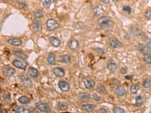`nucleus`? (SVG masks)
Masks as SVG:
<instances>
[{
  "instance_id": "nucleus-1",
  "label": "nucleus",
  "mask_w": 151,
  "mask_h": 113,
  "mask_svg": "<svg viewBox=\"0 0 151 113\" xmlns=\"http://www.w3.org/2000/svg\"><path fill=\"white\" fill-rule=\"evenodd\" d=\"M99 25L102 28L109 27L112 25V22L108 17L103 16L99 18L98 21Z\"/></svg>"
},
{
  "instance_id": "nucleus-2",
  "label": "nucleus",
  "mask_w": 151,
  "mask_h": 113,
  "mask_svg": "<svg viewBox=\"0 0 151 113\" xmlns=\"http://www.w3.org/2000/svg\"><path fill=\"white\" fill-rule=\"evenodd\" d=\"M46 26L49 30L54 31L59 27V24L56 20L50 19L47 21Z\"/></svg>"
},
{
  "instance_id": "nucleus-3",
  "label": "nucleus",
  "mask_w": 151,
  "mask_h": 113,
  "mask_svg": "<svg viewBox=\"0 0 151 113\" xmlns=\"http://www.w3.org/2000/svg\"><path fill=\"white\" fill-rule=\"evenodd\" d=\"M83 82L86 88L88 89H92L94 88L95 86V82L93 81L92 79L88 76L84 78L83 79Z\"/></svg>"
},
{
  "instance_id": "nucleus-4",
  "label": "nucleus",
  "mask_w": 151,
  "mask_h": 113,
  "mask_svg": "<svg viewBox=\"0 0 151 113\" xmlns=\"http://www.w3.org/2000/svg\"><path fill=\"white\" fill-rule=\"evenodd\" d=\"M3 74L7 77H11L16 72V70L11 67H5L3 69Z\"/></svg>"
},
{
  "instance_id": "nucleus-5",
  "label": "nucleus",
  "mask_w": 151,
  "mask_h": 113,
  "mask_svg": "<svg viewBox=\"0 0 151 113\" xmlns=\"http://www.w3.org/2000/svg\"><path fill=\"white\" fill-rule=\"evenodd\" d=\"M36 107L37 108L38 110L42 112H49L50 110L49 107L47 104L45 103H42V102H38L36 104Z\"/></svg>"
},
{
  "instance_id": "nucleus-6",
  "label": "nucleus",
  "mask_w": 151,
  "mask_h": 113,
  "mask_svg": "<svg viewBox=\"0 0 151 113\" xmlns=\"http://www.w3.org/2000/svg\"><path fill=\"white\" fill-rule=\"evenodd\" d=\"M20 78L22 80V82L24 86L27 87H29L31 86L32 83L30 79H29L26 75L21 74L20 75Z\"/></svg>"
},
{
  "instance_id": "nucleus-7",
  "label": "nucleus",
  "mask_w": 151,
  "mask_h": 113,
  "mask_svg": "<svg viewBox=\"0 0 151 113\" xmlns=\"http://www.w3.org/2000/svg\"><path fill=\"white\" fill-rule=\"evenodd\" d=\"M58 86L60 89L64 92H67L70 89L69 85V83L64 81H60L58 82Z\"/></svg>"
},
{
  "instance_id": "nucleus-8",
  "label": "nucleus",
  "mask_w": 151,
  "mask_h": 113,
  "mask_svg": "<svg viewBox=\"0 0 151 113\" xmlns=\"http://www.w3.org/2000/svg\"><path fill=\"white\" fill-rule=\"evenodd\" d=\"M109 43L110 46L113 48H119L121 47V43L114 37H112L109 39Z\"/></svg>"
},
{
  "instance_id": "nucleus-9",
  "label": "nucleus",
  "mask_w": 151,
  "mask_h": 113,
  "mask_svg": "<svg viewBox=\"0 0 151 113\" xmlns=\"http://www.w3.org/2000/svg\"><path fill=\"white\" fill-rule=\"evenodd\" d=\"M69 47L72 50H77L79 48V43L77 40L72 39L69 42Z\"/></svg>"
},
{
  "instance_id": "nucleus-10",
  "label": "nucleus",
  "mask_w": 151,
  "mask_h": 113,
  "mask_svg": "<svg viewBox=\"0 0 151 113\" xmlns=\"http://www.w3.org/2000/svg\"><path fill=\"white\" fill-rule=\"evenodd\" d=\"M53 71L55 75L58 76V77H62L65 74V71L64 69L61 67H54L53 69Z\"/></svg>"
},
{
  "instance_id": "nucleus-11",
  "label": "nucleus",
  "mask_w": 151,
  "mask_h": 113,
  "mask_svg": "<svg viewBox=\"0 0 151 113\" xmlns=\"http://www.w3.org/2000/svg\"><path fill=\"white\" fill-rule=\"evenodd\" d=\"M13 65L16 67L21 69H25L27 66V64L23 61L20 60H15L13 61Z\"/></svg>"
},
{
  "instance_id": "nucleus-12",
  "label": "nucleus",
  "mask_w": 151,
  "mask_h": 113,
  "mask_svg": "<svg viewBox=\"0 0 151 113\" xmlns=\"http://www.w3.org/2000/svg\"><path fill=\"white\" fill-rule=\"evenodd\" d=\"M93 12L95 15L99 16L103 13L104 12V10L103 8L102 5H98L94 8Z\"/></svg>"
},
{
  "instance_id": "nucleus-13",
  "label": "nucleus",
  "mask_w": 151,
  "mask_h": 113,
  "mask_svg": "<svg viewBox=\"0 0 151 113\" xmlns=\"http://www.w3.org/2000/svg\"><path fill=\"white\" fill-rule=\"evenodd\" d=\"M115 94L117 96H122L126 94V89L123 86H118L115 90Z\"/></svg>"
},
{
  "instance_id": "nucleus-14",
  "label": "nucleus",
  "mask_w": 151,
  "mask_h": 113,
  "mask_svg": "<svg viewBox=\"0 0 151 113\" xmlns=\"http://www.w3.org/2000/svg\"><path fill=\"white\" fill-rule=\"evenodd\" d=\"M8 43L12 45H13L15 46H19L21 44L22 41L21 39L19 38H14V39L9 40Z\"/></svg>"
},
{
  "instance_id": "nucleus-15",
  "label": "nucleus",
  "mask_w": 151,
  "mask_h": 113,
  "mask_svg": "<svg viewBox=\"0 0 151 113\" xmlns=\"http://www.w3.org/2000/svg\"><path fill=\"white\" fill-rule=\"evenodd\" d=\"M28 73L32 78H36L39 74L38 71L33 67H29L28 68Z\"/></svg>"
},
{
  "instance_id": "nucleus-16",
  "label": "nucleus",
  "mask_w": 151,
  "mask_h": 113,
  "mask_svg": "<svg viewBox=\"0 0 151 113\" xmlns=\"http://www.w3.org/2000/svg\"><path fill=\"white\" fill-rule=\"evenodd\" d=\"M50 41L51 44L54 47H58L61 45V41L57 37H53V36L50 37Z\"/></svg>"
},
{
  "instance_id": "nucleus-17",
  "label": "nucleus",
  "mask_w": 151,
  "mask_h": 113,
  "mask_svg": "<svg viewBox=\"0 0 151 113\" xmlns=\"http://www.w3.org/2000/svg\"><path fill=\"white\" fill-rule=\"evenodd\" d=\"M83 110L88 112H91L94 111L95 106L92 104H86L82 105V107Z\"/></svg>"
},
{
  "instance_id": "nucleus-18",
  "label": "nucleus",
  "mask_w": 151,
  "mask_h": 113,
  "mask_svg": "<svg viewBox=\"0 0 151 113\" xmlns=\"http://www.w3.org/2000/svg\"><path fill=\"white\" fill-rule=\"evenodd\" d=\"M57 109L60 111H64L67 110L68 108V105L65 103H58L56 107Z\"/></svg>"
},
{
  "instance_id": "nucleus-19",
  "label": "nucleus",
  "mask_w": 151,
  "mask_h": 113,
  "mask_svg": "<svg viewBox=\"0 0 151 113\" xmlns=\"http://www.w3.org/2000/svg\"><path fill=\"white\" fill-rule=\"evenodd\" d=\"M80 98L83 101H87L90 99V94L87 93H81L80 94Z\"/></svg>"
},
{
  "instance_id": "nucleus-20",
  "label": "nucleus",
  "mask_w": 151,
  "mask_h": 113,
  "mask_svg": "<svg viewBox=\"0 0 151 113\" xmlns=\"http://www.w3.org/2000/svg\"><path fill=\"white\" fill-rule=\"evenodd\" d=\"M33 29L36 31H39L41 28V25L39 22L36 19L34 20L33 21Z\"/></svg>"
},
{
  "instance_id": "nucleus-21",
  "label": "nucleus",
  "mask_w": 151,
  "mask_h": 113,
  "mask_svg": "<svg viewBox=\"0 0 151 113\" xmlns=\"http://www.w3.org/2000/svg\"><path fill=\"white\" fill-rule=\"evenodd\" d=\"M55 58H56V56L53 53H50L48 57V62L51 65H54L56 64V60H55Z\"/></svg>"
},
{
  "instance_id": "nucleus-22",
  "label": "nucleus",
  "mask_w": 151,
  "mask_h": 113,
  "mask_svg": "<svg viewBox=\"0 0 151 113\" xmlns=\"http://www.w3.org/2000/svg\"><path fill=\"white\" fill-rule=\"evenodd\" d=\"M13 54L15 56L21 58V59H25V58H26V55L23 52L20 51H14L13 52Z\"/></svg>"
},
{
  "instance_id": "nucleus-23",
  "label": "nucleus",
  "mask_w": 151,
  "mask_h": 113,
  "mask_svg": "<svg viewBox=\"0 0 151 113\" xmlns=\"http://www.w3.org/2000/svg\"><path fill=\"white\" fill-rule=\"evenodd\" d=\"M130 31L131 34L132 35H133L134 36H137L139 33V28H138L137 27L134 26V27H132L130 28Z\"/></svg>"
},
{
  "instance_id": "nucleus-24",
  "label": "nucleus",
  "mask_w": 151,
  "mask_h": 113,
  "mask_svg": "<svg viewBox=\"0 0 151 113\" xmlns=\"http://www.w3.org/2000/svg\"><path fill=\"white\" fill-rule=\"evenodd\" d=\"M19 101L21 104H28L30 102V100L29 98L26 96H22L19 99Z\"/></svg>"
},
{
  "instance_id": "nucleus-25",
  "label": "nucleus",
  "mask_w": 151,
  "mask_h": 113,
  "mask_svg": "<svg viewBox=\"0 0 151 113\" xmlns=\"http://www.w3.org/2000/svg\"><path fill=\"white\" fill-rule=\"evenodd\" d=\"M61 61L63 63H69L71 61V58L68 55H64L61 57Z\"/></svg>"
},
{
  "instance_id": "nucleus-26",
  "label": "nucleus",
  "mask_w": 151,
  "mask_h": 113,
  "mask_svg": "<svg viewBox=\"0 0 151 113\" xmlns=\"http://www.w3.org/2000/svg\"><path fill=\"white\" fill-rule=\"evenodd\" d=\"M108 70L111 72H114L117 69L116 64L113 62H110L108 64Z\"/></svg>"
},
{
  "instance_id": "nucleus-27",
  "label": "nucleus",
  "mask_w": 151,
  "mask_h": 113,
  "mask_svg": "<svg viewBox=\"0 0 151 113\" xmlns=\"http://www.w3.org/2000/svg\"><path fill=\"white\" fill-rule=\"evenodd\" d=\"M143 104V97L141 96H138L135 99V105L137 107H139Z\"/></svg>"
},
{
  "instance_id": "nucleus-28",
  "label": "nucleus",
  "mask_w": 151,
  "mask_h": 113,
  "mask_svg": "<svg viewBox=\"0 0 151 113\" xmlns=\"http://www.w3.org/2000/svg\"><path fill=\"white\" fill-rule=\"evenodd\" d=\"M54 2V0H45V2L43 3V6L47 9H49L51 3H53Z\"/></svg>"
},
{
  "instance_id": "nucleus-29",
  "label": "nucleus",
  "mask_w": 151,
  "mask_h": 113,
  "mask_svg": "<svg viewBox=\"0 0 151 113\" xmlns=\"http://www.w3.org/2000/svg\"><path fill=\"white\" fill-rule=\"evenodd\" d=\"M139 85H137V84H134L132 85L131 87V92L134 94H137V92H138V90H139Z\"/></svg>"
},
{
  "instance_id": "nucleus-30",
  "label": "nucleus",
  "mask_w": 151,
  "mask_h": 113,
  "mask_svg": "<svg viewBox=\"0 0 151 113\" xmlns=\"http://www.w3.org/2000/svg\"><path fill=\"white\" fill-rule=\"evenodd\" d=\"M16 111L18 113H28V109L25 107H18L16 109Z\"/></svg>"
},
{
  "instance_id": "nucleus-31",
  "label": "nucleus",
  "mask_w": 151,
  "mask_h": 113,
  "mask_svg": "<svg viewBox=\"0 0 151 113\" xmlns=\"http://www.w3.org/2000/svg\"><path fill=\"white\" fill-rule=\"evenodd\" d=\"M143 60H144L145 62H146L147 63L150 64L151 63V55L148 53L145 54L144 56H143Z\"/></svg>"
},
{
  "instance_id": "nucleus-32",
  "label": "nucleus",
  "mask_w": 151,
  "mask_h": 113,
  "mask_svg": "<svg viewBox=\"0 0 151 113\" xmlns=\"http://www.w3.org/2000/svg\"><path fill=\"white\" fill-rule=\"evenodd\" d=\"M151 81L148 79H146L143 82V86L145 87V88L148 89L151 87Z\"/></svg>"
},
{
  "instance_id": "nucleus-33",
  "label": "nucleus",
  "mask_w": 151,
  "mask_h": 113,
  "mask_svg": "<svg viewBox=\"0 0 151 113\" xmlns=\"http://www.w3.org/2000/svg\"><path fill=\"white\" fill-rule=\"evenodd\" d=\"M113 112L114 113H124L125 111L122 108L119 107H115L113 109Z\"/></svg>"
},
{
  "instance_id": "nucleus-34",
  "label": "nucleus",
  "mask_w": 151,
  "mask_h": 113,
  "mask_svg": "<svg viewBox=\"0 0 151 113\" xmlns=\"http://www.w3.org/2000/svg\"><path fill=\"white\" fill-rule=\"evenodd\" d=\"M43 13L42 11L40 10H36V11L34 13V16L38 18H41L43 17Z\"/></svg>"
},
{
  "instance_id": "nucleus-35",
  "label": "nucleus",
  "mask_w": 151,
  "mask_h": 113,
  "mask_svg": "<svg viewBox=\"0 0 151 113\" xmlns=\"http://www.w3.org/2000/svg\"><path fill=\"white\" fill-rule=\"evenodd\" d=\"M97 90V92L99 93H104V91L105 90V88L104 86H98Z\"/></svg>"
},
{
  "instance_id": "nucleus-36",
  "label": "nucleus",
  "mask_w": 151,
  "mask_h": 113,
  "mask_svg": "<svg viewBox=\"0 0 151 113\" xmlns=\"http://www.w3.org/2000/svg\"><path fill=\"white\" fill-rule=\"evenodd\" d=\"M123 10L124 11L127 12L128 13V14H130L131 12V7H129V6H127L124 7L123 8Z\"/></svg>"
},
{
  "instance_id": "nucleus-37",
  "label": "nucleus",
  "mask_w": 151,
  "mask_h": 113,
  "mask_svg": "<svg viewBox=\"0 0 151 113\" xmlns=\"http://www.w3.org/2000/svg\"><path fill=\"white\" fill-rule=\"evenodd\" d=\"M146 46L142 44H139V49L140 50V51L142 52V53L146 51Z\"/></svg>"
},
{
  "instance_id": "nucleus-38",
  "label": "nucleus",
  "mask_w": 151,
  "mask_h": 113,
  "mask_svg": "<svg viewBox=\"0 0 151 113\" xmlns=\"http://www.w3.org/2000/svg\"><path fill=\"white\" fill-rule=\"evenodd\" d=\"M145 17L148 19V20H150L151 19V11L149 10H147L145 12Z\"/></svg>"
},
{
  "instance_id": "nucleus-39",
  "label": "nucleus",
  "mask_w": 151,
  "mask_h": 113,
  "mask_svg": "<svg viewBox=\"0 0 151 113\" xmlns=\"http://www.w3.org/2000/svg\"><path fill=\"white\" fill-rule=\"evenodd\" d=\"M128 71V70L127 67H122L120 70V72L122 74H127Z\"/></svg>"
},
{
  "instance_id": "nucleus-40",
  "label": "nucleus",
  "mask_w": 151,
  "mask_h": 113,
  "mask_svg": "<svg viewBox=\"0 0 151 113\" xmlns=\"http://www.w3.org/2000/svg\"><path fill=\"white\" fill-rule=\"evenodd\" d=\"M93 97L94 100H95L96 101H99L100 100V98L99 97H98V96L97 95V94H93Z\"/></svg>"
},
{
  "instance_id": "nucleus-41",
  "label": "nucleus",
  "mask_w": 151,
  "mask_h": 113,
  "mask_svg": "<svg viewBox=\"0 0 151 113\" xmlns=\"http://www.w3.org/2000/svg\"><path fill=\"white\" fill-rule=\"evenodd\" d=\"M28 112L29 113H38V111L34 108H30L28 109Z\"/></svg>"
},
{
  "instance_id": "nucleus-42",
  "label": "nucleus",
  "mask_w": 151,
  "mask_h": 113,
  "mask_svg": "<svg viewBox=\"0 0 151 113\" xmlns=\"http://www.w3.org/2000/svg\"><path fill=\"white\" fill-rule=\"evenodd\" d=\"M100 1L103 3L106 4H108L110 3L109 0H100Z\"/></svg>"
},
{
  "instance_id": "nucleus-43",
  "label": "nucleus",
  "mask_w": 151,
  "mask_h": 113,
  "mask_svg": "<svg viewBox=\"0 0 151 113\" xmlns=\"http://www.w3.org/2000/svg\"><path fill=\"white\" fill-rule=\"evenodd\" d=\"M147 48L149 49H151V41H150L147 44Z\"/></svg>"
},
{
  "instance_id": "nucleus-44",
  "label": "nucleus",
  "mask_w": 151,
  "mask_h": 113,
  "mask_svg": "<svg viewBox=\"0 0 151 113\" xmlns=\"http://www.w3.org/2000/svg\"><path fill=\"white\" fill-rule=\"evenodd\" d=\"M100 111L101 112V113H107V111L106 109H101V110H100Z\"/></svg>"
},
{
  "instance_id": "nucleus-45",
  "label": "nucleus",
  "mask_w": 151,
  "mask_h": 113,
  "mask_svg": "<svg viewBox=\"0 0 151 113\" xmlns=\"http://www.w3.org/2000/svg\"><path fill=\"white\" fill-rule=\"evenodd\" d=\"M126 78L127 79H128V80H131L132 79V77H131V76H129V75H127L126 76Z\"/></svg>"
},
{
  "instance_id": "nucleus-46",
  "label": "nucleus",
  "mask_w": 151,
  "mask_h": 113,
  "mask_svg": "<svg viewBox=\"0 0 151 113\" xmlns=\"http://www.w3.org/2000/svg\"><path fill=\"white\" fill-rule=\"evenodd\" d=\"M112 1H113L114 2H116L119 1V0H112Z\"/></svg>"
},
{
  "instance_id": "nucleus-47",
  "label": "nucleus",
  "mask_w": 151,
  "mask_h": 113,
  "mask_svg": "<svg viewBox=\"0 0 151 113\" xmlns=\"http://www.w3.org/2000/svg\"><path fill=\"white\" fill-rule=\"evenodd\" d=\"M0 113H3V111L2 110V109H1V107H0Z\"/></svg>"
}]
</instances>
